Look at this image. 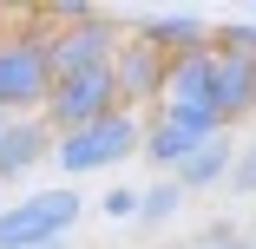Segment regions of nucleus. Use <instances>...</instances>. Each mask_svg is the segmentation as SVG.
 Returning a JSON list of instances; mask_svg holds the SVG:
<instances>
[{
  "mask_svg": "<svg viewBox=\"0 0 256 249\" xmlns=\"http://www.w3.org/2000/svg\"><path fill=\"white\" fill-rule=\"evenodd\" d=\"M132 151H144V118L138 112H112V118H98V125H86V131H72V138H60L53 144V158L79 177V171H112V164H125Z\"/></svg>",
  "mask_w": 256,
  "mask_h": 249,
  "instance_id": "nucleus-5",
  "label": "nucleus"
},
{
  "mask_svg": "<svg viewBox=\"0 0 256 249\" xmlns=\"http://www.w3.org/2000/svg\"><path fill=\"white\" fill-rule=\"evenodd\" d=\"M184 210V190L178 184H151V190H138V230H158V223H171Z\"/></svg>",
  "mask_w": 256,
  "mask_h": 249,
  "instance_id": "nucleus-13",
  "label": "nucleus"
},
{
  "mask_svg": "<svg viewBox=\"0 0 256 249\" xmlns=\"http://www.w3.org/2000/svg\"><path fill=\"white\" fill-rule=\"evenodd\" d=\"M0 138H7V118H0Z\"/></svg>",
  "mask_w": 256,
  "mask_h": 249,
  "instance_id": "nucleus-19",
  "label": "nucleus"
},
{
  "mask_svg": "<svg viewBox=\"0 0 256 249\" xmlns=\"http://www.w3.org/2000/svg\"><path fill=\"white\" fill-rule=\"evenodd\" d=\"M256 112V59L243 53H217V125H243Z\"/></svg>",
  "mask_w": 256,
  "mask_h": 249,
  "instance_id": "nucleus-11",
  "label": "nucleus"
},
{
  "mask_svg": "<svg viewBox=\"0 0 256 249\" xmlns=\"http://www.w3.org/2000/svg\"><path fill=\"white\" fill-rule=\"evenodd\" d=\"M132 33L144 46H158L164 59H184V53H204V46H210V20H204V13H151Z\"/></svg>",
  "mask_w": 256,
  "mask_h": 249,
  "instance_id": "nucleus-10",
  "label": "nucleus"
},
{
  "mask_svg": "<svg viewBox=\"0 0 256 249\" xmlns=\"http://www.w3.org/2000/svg\"><path fill=\"white\" fill-rule=\"evenodd\" d=\"M40 249H66V243H40Z\"/></svg>",
  "mask_w": 256,
  "mask_h": 249,
  "instance_id": "nucleus-18",
  "label": "nucleus"
},
{
  "mask_svg": "<svg viewBox=\"0 0 256 249\" xmlns=\"http://www.w3.org/2000/svg\"><path fill=\"white\" fill-rule=\"evenodd\" d=\"M53 26V20H46ZM125 20L118 13H86V20H72V26H53L46 33V59H53V79H72V72H92V66H112L118 59V46H125Z\"/></svg>",
  "mask_w": 256,
  "mask_h": 249,
  "instance_id": "nucleus-2",
  "label": "nucleus"
},
{
  "mask_svg": "<svg viewBox=\"0 0 256 249\" xmlns=\"http://www.w3.org/2000/svg\"><path fill=\"white\" fill-rule=\"evenodd\" d=\"M158 105H164L171 118H210V125H217V46L171 59L164 98H158Z\"/></svg>",
  "mask_w": 256,
  "mask_h": 249,
  "instance_id": "nucleus-6",
  "label": "nucleus"
},
{
  "mask_svg": "<svg viewBox=\"0 0 256 249\" xmlns=\"http://www.w3.org/2000/svg\"><path fill=\"white\" fill-rule=\"evenodd\" d=\"M112 112H125L118 105V85H112V66H92V72H72V79H53V92H46V125H53L60 138H72V131H86V125H98V118H112Z\"/></svg>",
  "mask_w": 256,
  "mask_h": 249,
  "instance_id": "nucleus-4",
  "label": "nucleus"
},
{
  "mask_svg": "<svg viewBox=\"0 0 256 249\" xmlns=\"http://www.w3.org/2000/svg\"><path fill=\"white\" fill-rule=\"evenodd\" d=\"M230 158H236V138L230 131H217L210 144H197V151L171 171V184L190 197V190H210V184H230Z\"/></svg>",
  "mask_w": 256,
  "mask_h": 249,
  "instance_id": "nucleus-12",
  "label": "nucleus"
},
{
  "mask_svg": "<svg viewBox=\"0 0 256 249\" xmlns=\"http://www.w3.org/2000/svg\"><path fill=\"white\" fill-rule=\"evenodd\" d=\"M106 217H138V190H112L106 197Z\"/></svg>",
  "mask_w": 256,
  "mask_h": 249,
  "instance_id": "nucleus-17",
  "label": "nucleus"
},
{
  "mask_svg": "<svg viewBox=\"0 0 256 249\" xmlns=\"http://www.w3.org/2000/svg\"><path fill=\"white\" fill-rule=\"evenodd\" d=\"M250 243H256V236H250Z\"/></svg>",
  "mask_w": 256,
  "mask_h": 249,
  "instance_id": "nucleus-20",
  "label": "nucleus"
},
{
  "mask_svg": "<svg viewBox=\"0 0 256 249\" xmlns=\"http://www.w3.org/2000/svg\"><path fill=\"white\" fill-rule=\"evenodd\" d=\"M230 190H236V197H256V144H236V158H230Z\"/></svg>",
  "mask_w": 256,
  "mask_h": 249,
  "instance_id": "nucleus-15",
  "label": "nucleus"
},
{
  "mask_svg": "<svg viewBox=\"0 0 256 249\" xmlns=\"http://www.w3.org/2000/svg\"><path fill=\"white\" fill-rule=\"evenodd\" d=\"M86 197L79 190H33L20 204L0 210V249H40V243H66V230L79 223Z\"/></svg>",
  "mask_w": 256,
  "mask_h": 249,
  "instance_id": "nucleus-3",
  "label": "nucleus"
},
{
  "mask_svg": "<svg viewBox=\"0 0 256 249\" xmlns=\"http://www.w3.org/2000/svg\"><path fill=\"white\" fill-rule=\"evenodd\" d=\"M46 13L26 7L14 33H0V118H40L53 92V59H46Z\"/></svg>",
  "mask_w": 256,
  "mask_h": 249,
  "instance_id": "nucleus-1",
  "label": "nucleus"
},
{
  "mask_svg": "<svg viewBox=\"0 0 256 249\" xmlns=\"http://www.w3.org/2000/svg\"><path fill=\"white\" fill-rule=\"evenodd\" d=\"M53 125L46 118H7V138H0V184H14L26 171H40L46 158H53Z\"/></svg>",
  "mask_w": 256,
  "mask_h": 249,
  "instance_id": "nucleus-9",
  "label": "nucleus"
},
{
  "mask_svg": "<svg viewBox=\"0 0 256 249\" xmlns=\"http://www.w3.org/2000/svg\"><path fill=\"white\" fill-rule=\"evenodd\" d=\"M210 46H217V53L256 59V20H224V26H210Z\"/></svg>",
  "mask_w": 256,
  "mask_h": 249,
  "instance_id": "nucleus-14",
  "label": "nucleus"
},
{
  "mask_svg": "<svg viewBox=\"0 0 256 249\" xmlns=\"http://www.w3.org/2000/svg\"><path fill=\"white\" fill-rule=\"evenodd\" d=\"M217 131L224 125H210V118H171V112H158V118L144 125V158L158 164V171H178L197 144H210Z\"/></svg>",
  "mask_w": 256,
  "mask_h": 249,
  "instance_id": "nucleus-8",
  "label": "nucleus"
},
{
  "mask_svg": "<svg viewBox=\"0 0 256 249\" xmlns=\"http://www.w3.org/2000/svg\"><path fill=\"white\" fill-rule=\"evenodd\" d=\"M164 72H171V59L158 53V46H144L138 33H125L118 59H112L118 105H125V112H144V105H158V98H164Z\"/></svg>",
  "mask_w": 256,
  "mask_h": 249,
  "instance_id": "nucleus-7",
  "label": "nucleus"
},
{
  "mask_svg": "<svg viewBox=\"0 0 256 249\" xmlns=\"http://www.w3.org/2000/svg\"><path fill=\"white\" fill-rule=\"evenodd\" d=\"M190 249H256V243H250V236H236L230 223H210V230H197V243H190Z\"/></svg>",
  "mask_w": 256,
  "mask_h": 249,
  "instance_id": "nucleus-16",
  "label": "nucleus"
}]
</instances>
